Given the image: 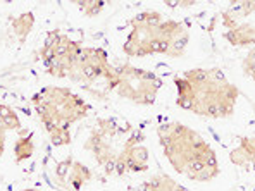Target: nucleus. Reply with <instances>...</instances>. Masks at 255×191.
<instances>
[{"label":"nucleus","instance_id":"obj_3","mask_svg":"<svg viewBox=\"0 0 255 191\" xmlns=\"http://www.w3.org/2000/svg\"><path fill=\"white\" fill-rule=\"evenodd\" d=\"M157 138L176 174L195 183H211L221 174L216 150L193 127L167 121L157 126Z\"/></svg>","mask_w":255,"mask_h":191},{"label":"nucleus","instance_id":"obj_8","mask_svg":"<svg viewBox=\"0 0 255 191\" xmlns=\"http://www.w3.org/2000/svg\"><path fill=\"white\" fill-rule=\"evenodd\" d=\"M85 45L80 40L71 38L61 29H50L45 35L38 57L43 71L55 80H69L80 52Z\"/></svg>","mask_w":255,"mask_h":191},{"label":"nucleus","instance_id":"obj_17","mask_svg":"<svg viewBox=\"0 0 255 191\" xmlns=\"http://www.w3.org/2000/svg\"><path fill=\"white\" fill-rule=\"evenodd\" d=\"M76 7L80 9V12L86 17H95L106 7V2H100V0H81L76 2Z\"/></svg>","mask_w":255,"mask_h":191},{"label":"nucleus","instance_id":"obj_18","mask_svg":"<svg viewBox=\"0 0 255 191\" xmlns=\"http://www.w3.org/2000/svg\"><path fill=\"white\" fill-rule=\"evenodd\" d=\"M242 69H243V73H245V76H249L255 83V47L250 48L245 57H243Z\"/></svg>","mask_w":255,"mask_h":191},{"label":"nucleus","instance_id":"obj_6","mask_svg":"<svg viewBox=\"0 0 255 191\" xmlns=\"http://www.w3.org/2000/svg\"><path fill=\"white\" fill-rule=\"evenodd\" d=\"M69 80L97 100H107L109 95L114 93L118 83L116 66L111 62L107 52L100 47H83Z\"/></svg>","mask_w":255,"mask_h":191},{"label":"nucleus","instance_id":"obj_11","mask_svg":"<svg viewBox=\"0 0 255 191\" xmlns=\"http://www.w3.org/2000/svg\"><path fill=\"white\" fill-rule=\"evenodd\" d=\"M255 16V0H243V2H231L223 10V24L226 29H231L242 22L249 21Z\"/></svg>","mask_w":255,"mask_h":191},{"label":"nucleus","instance_id":"obj_16","mask_svg":"<svg viewBox=\"0 0 255 191\" xmlns=\"http://www.w3.org/2000/svg\"><path fill=\"white\" fill-rule=\"evenodd\" d=\"M35 26V14L33 12H22L16 19L12 21V33L17 40L22 43L26 42V38L29 36V33L33 31Z\"/></svg>","mask_w":255,"mask_h":191},{"label":"nucleus","instance_id":"obj_13","mask_svg":"<svg viewBox=\"0 0 255 191\" xmlns=\"http://www.w3.org/2000/svg\"><path fill=\"white\" fill-rule=\"evenodd\" d=\"M138 191H190L166 172H157L140 185Z\"/></svg>","mask_w":255,"mask_h":191},{"label":"nucleus","instance_id":"obj_12","mask_svg":"<svg viewBox=\"0 0 255 191\" xmlns=\"http://www.w3.org/2000/svg\"><path fill=\"white\" fill-rule=\"evenodd\" d=\"M224 40L236 48H252L255 47V22L245 21L224 31Z\"/></svg>","mask_w":255,"mask_h":191},{"label":"nucleus","instance_id":"obj_7","mask_svg":"<svg viewBox=\"0 0 255 191\" xmlns=\"http://www.w3.org/2000/svg\"><path fill=\"white\" fill-rule=\"evenodd\" d=\"M116 66V83L114 93L123 100L134 103V105H153L162 90V78L143 67L133 66L129 62H118Z\"/></svg>","mask_w":255,"mask_h":191},{"label":"nucleus","instance_id":"obj_15","mask_svg":"<svg viewBox=\"0 0 255 191\" xmlns=\"http://www.w3.org/2000/svg\"><path fill=\"white\" fill-rule=\"evenodd\" d=\"M33 153H35V141H33L31 133L22 129L19 138L14 143V160H16V164H21L24 160L31 159Z\"/></svg>","mask_w":255,"mask_h":191},{"label":"nucleus","instance_id":"obj_10","mask_svg":"<svg viewBox=\"0 0 255 191\" xmlns=\"http://www.w3.org/2000/svg\"><path fill=\"white\" fill-rule=\"evenodd\" d=\"M230 160L238 169L255 172V136H240L236 147L230 150Z\"/></svg>","mask_w":255,"mask_h":191},{"label":"nucleus","instance_id":"obj_14","mask_svg":"<svg viewBox=\"0 0 255 191\" xmlns=\"http://www.w3.org/2000/svg\"><path fill=\"white\" fill-rule=\"evenodd\" d=\"M21 129V119L16 114L14 108H10L5 103H0V157L5 152L7 143V133L9 131Z\"/></svg>","mask_w":255,"mask_h":191},{"label":"nucleus","instance_id":"obj_9","mask_svg":"<svg viewBox=\"0 0 255 191\" xmlns=\"http://www.w3.org/2000/svg\"><path fill=\"white\" fill-rule=\"evenodd\" d=\"M55 178L62 191H83L93 181V171L81 160L69 155L57 164Z\"/></svg>","mask_w":255,"mask_h":191},{"label":"nucleus","instance_id":"obj_2","mask_svg":"<svg viewBox=\"0 0 255 191\" xmlns=\"http://www.w3.org/2000/svg\"><path fill=\"white\" fill-rule=\"evenodd\" d=\"M176 105L205 119L235 114L242 90L217 67H191L174 76Z\"/></svg>","mask_w":255,"mask_h":191},{"label":"nucleus","instance_id":"obj_19","mask_svg":"<svg viewBox=\"0 0 255 191\" xmlns=\"http://www.w3.org/2000/svg\"><path fill=\"white\" fill-rule=\"evenodd\" d=\"M22 191H42V190H36V188H28V190H22Z\"/></svg>","mask_w":255,"mask_h":191},{"label":"nucleus","instance_id":"obj_4","mask_svg":"<svg viewBox=\"0 0 255 191\" xmlns=\"http://www.w3.org/2000/svg\"><path fill=\"white\" fill-rule=\"evenodd\" d=\"M128 26L129 31L123 43L126 57L166 55L169 59H181L188 50L190 28L186 22L169 19L160 10H141L128 21Z\"/></svg>","mask_w":255,"mask_h":191},{"label":"nucleus","instance_id":"obj_1","mask_svg":"<svg viewBox=\"0 0 255 191\" xmlns=\"http://www.w3.org/2000/svg\"><path fill=\"white\" fill-rule=\"evenodd\" d=\"M85 150L107 176L123 178L148 171L145 134L116 117L97 119L85 140Z\"/></svg>","mask_w":255,"mask_h":191},{"label":"nucleus","instance_id":"obj_5","mask_svg":"<svg viewBox=\"0 0 255 191\" xmlns=\"http://www.w3.org/2000/svg\"><path fill=\"white\" fill-rule=\"evenodd\" d=\"M31 105L54 147H67L71 127L88 117L90 105L69 86L48 85L31 96Z\"/></svg>","mask_w":255,"mask_h":191}]
</instances>
